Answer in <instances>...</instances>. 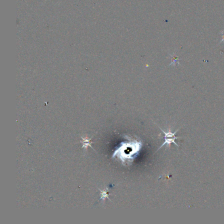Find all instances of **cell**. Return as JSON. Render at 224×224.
Returning <instances> with one entry per match:
<instances>
[{"label":"cell","mask_w":224,"mask_h":224,"mask_svg":"<svg viewBox=\"0 0 224 224\" xmlns=\"http://www.w3.org/2000/svg\"><path fill=\"white\" fill-rule=\"evenodd\" d=\"M159 128H160V130L163 132L164 135H165V142H164L162 145L157 149V151H159L162 147H163L164 146H165V145L169 147L172 143H173L176 146H177V147H179L178 144L176 143V140H177V139L181 138V137L176 136V134L179 131V129L176 130V131L173 132V133H172L171 131H165L164 130H162L161 128L159 127Z\"/></svg>","instance_id":"obj_1"},{"label":"cell","mask_w":224,"mask_h":224,"mask_svg":"<svg viewBox=\"0 0 224 224\" xmlns=\"http://www.w3.org/2000/svg\"><path fill=\"white\" fill-rule=\"evenodd\" d=\"M172 62H171V64H170V65H173V63H175V65H176L177 64H179V62H178L179 61V59L176 56H172Z\"/></svg>","instance_id":"obj_4"},{"label":"cell","mask_w":224,"mask_h":224,"mask_svg":"<svg viewBox=\"0 0 224 224\" xmlns=\"http://www.w3.org/2000/svg\"><path fill=\"white\" fill-rule=\"evenodd\" d=\"M97 189H98V190L100 191V194H101L100 200H102L104 202L105 200V199H106V198L107 199H109V200H111L108 195V191H109L108 187H106V189H104V190H101V189H100L99 187H97Z\"/></svg>","instance_id":"obj_3"},{"label":"cell","mask_w":224,"mask_h":224,"mask_svg":"<svg viewBox=\"0 0 224 224\" xmlns=\"http://www.w3.org/2000/svg\"><path fill=\"white\" fill-rule=\"evenodd\" d=\"M81 139H82L81 143H82V149H84L85 151H86L87 150V148L90 147L91 148H92V149L94 150V149L92 147V146H91V143H93V142L91 141V137L89 138L87 137L81 136ZM94 151H95V150H94Z\"/></svg>","instance_id":"obj_2"},{"label":"cell","mask_w":224,"mask_h":224,"mask_svg":"<svg viewBox=\"0 0 224 224\" xmlns=\"http://www.w3.org/2000/svg\"><path fill=\"white\" fill-rule=\"evenodd\" d=\"M220 34L222 35V40L220 41V43H221L222 42H224V32H220Z\"/></svg>","instance_id":"obj_5"}]
</instances>
